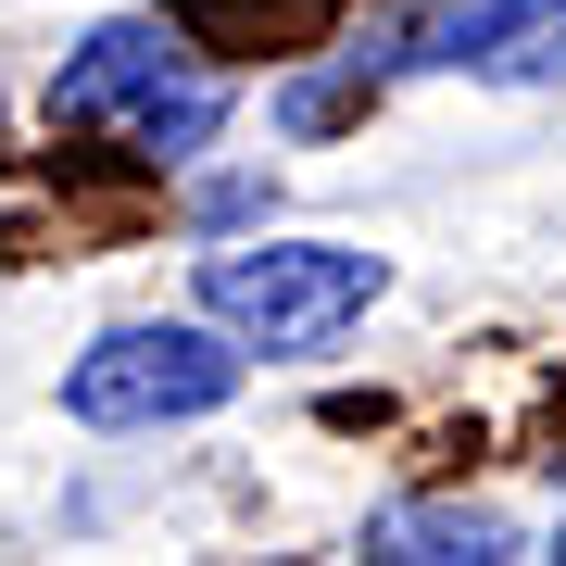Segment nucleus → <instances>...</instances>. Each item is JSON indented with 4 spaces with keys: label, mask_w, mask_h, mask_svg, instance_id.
<instances>
[{
    "label": "nucleus",
    "mask_w": 566,
    "mask_h": 566,
    "mask_svg": "<svg viewBox=\"0 0 566 566\" xmlns=\"http://www.w3.org/2000/svg\"><path fill=\"white\" fill-rule=\"evenodd\" d=\"M365 102H378V76H290L277 88V126H290V139H327V126H365Z\"/></svg>",
    "instance_id": "nucleus-6"
},
{
    "label": "nucleus",
    "mask_w": 566,
    "mask_h": 566,
    "mask_svg": "<svg viewBox=\"0 0 566 566\" xmlns=\"http://www.w3.org/2000/svg\"><path fill=\"white\" fill-rule=\"evenodd\" d=\"M189 290H202V327L227 353H327L390 290V264L353 240H240L189 264Z\"/></svg>",
    "instance_id": "nucleus-2"
},
{
    "label": "nucleus",
    "mask_w": 566,
    "mask_h": 566,
    "mask_svg": "<svg viewBox=\"0 0 566 566\" xmlns=\"http://www.w3.org/2000/svg\"><path fill=\"white\" fill-rule=\"evenodd\" d=\"M353 0H151V25H177L189 51H264V63H303L340 39Z\"/></svg>",
    "instance_id": "nucleus-4"
},
{
    "label": "nucleus",
    "mask_w": 566,
    "mask_h": 566,
    "mask_svg": "<svg viewBox=\"0 0 566 566\" xmlns=\"http://www.w3.org/2000/svg\"><path fill=\"white\" fill-rule=\"evenodd\" d=\"M554 566H566V528H554Z\"/></svg>",
    "instance_id": "nucleus-8"
},
{
    "label": "nucleus",
    "mask_w": 566,
    "mask_h": 566,
    "mask_svg": "<svg viewBox=\"0 0 566 566\" xmlns=\"http://www.w3.org/2000/svg\"><path fill=\"white\" fill-rule=\"evenodd\" d=\"M227 102H240V88H227L214 63L177 39V25H151V13H114V25H88V39L63 51V76H51V126L126 139V151H151V164H189V151H214Z\"/></svg>",
    "instance_id": "nucleus-1"
},
{
    "label": "nucleus",
    "mask_w": 566,
    "mask_h": 566,
    "mask_svg": "<svg viewBox=\"0 0 566 566\" xmlns=\"http://www.w3.org/2000/svg\"><path fill=\"white\" fill-rule=\"evenodd\" d=\"M479 76H504V88H542V76H566V0H542V13H528L516 39L479 63Z\"/></svg>",
    "instance_id": "nucleus-7"
},
{
    "label": "nucleus",
    "mask_w": 566,
    "mask_h": 566,
    "mask_svg": "<svg viewBox=\"0 0 566 566\" xmlns=\"http://www.w3.org/2000/svg\"><path fill=\"white\" fill-rule=\"evenodd\" d=\"M365 566H516V528L491 504H390L365 528Z\"/></svg>",
    "instance_id": "nucleus-5"
},
{
    "label": "nucleus",
    "mask_w": 566,
    "mask_h": 566,
    "mask_svg": "<svg viewBox=\"0 0 566 566\" xmlns=\"http://www.w3.org/2000/svg\"><path fill=\"white\" fill-rule=\"evenodd\" d=\"M240 378H252V353H227L214 327H102L76 365H63V416L76 428H189V416H214V403H240Z\"/></svg>",
    "instance_id": "nucleus-3"
}]
</instances>
